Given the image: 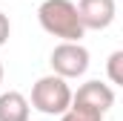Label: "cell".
Returning <instances> with one entry per match:
<instances>
[{"instance_id": "1", "label": "cell", "mask_w": 123, "mask_h": 121, "mask_svg": "<svg viewBox=\"0 0 123 121\" xmlns=\"http://www.w3.org/2000/svg\"><path fill=\"white\" fill-rule=\"evenodd\" d=\"M37 20L43 32H49L52 38H60V43H80V38L86 35L77 6L72 0H43L37 9Z\"/></svg>"}, {"instance_id": "2", "label": "cell", "mask_w": 123, "mask_h": 121, "mask_svg": "<svg viewBox=\"0 0 123 121\" xmlns=\"http://www.w3.org/2000/svg\"><path fill=\"white\" fill-rule=\"evenodd\" d=\"M72 104V87L57 75H43L31 87V101L29 107L43 113V115H63Z\"/></svg>"}, {"instance_id": "3", "label": "cell", "mask_w": 123, "mask_h": 121, "mask_svg": "<svg viewBox=\"0 0 123 121\" xmlns=\"http://www.w3.org/2000/svg\"><path fill=\"white\" fill-rule=\"evenodd\" d=\"M49 63H52V75L63 81L80 78L89 69V49L83 43H57L49 55Z\"/></svg>"}, {"instance_id": "4", "label": "cell", "mask_w": 123, "mask_h": 121, "mask_svg": "<svg viewBox=\"0 0 123 121\" xmlns=\"http://www.w3.org/2000/svg\"><path fill=\"white\" fill-rule=\"evenodd\" d=\"M74 6H77V15H80L83 29H94V32L109 29L112 20H115V15H117L115 0H80Z\"/></svg>"}, {"instance_id": "5", "label": "cell", "mask_w": 123, "mask_h": 121, "mask_svg": "<svg viewBox=\"0 0 123 121\" xmlns=\"http://www.w3.org/2000/svg\"><path fill=\"white\" fill-rule=\"evenodd\" d=\"M72 101H80V104H89L94 110H100L103 115L112 110L115 104V90L103 81H86L77 92H72Z\"/></svg>"}, {"instance_id": "6", "label": "cell", "mask_w": 123, "mask_h": 121, "mask_svg": "<svg viewBox=\"0 0 123 121\" xmlns=\"http://www.w3.org/2000/svg\"><path fill=\"white\" fill-rule=\"evenodd\" d=\"M31 107L29 98L17 90L0 92V121H29Z\"/></svg>"}, {"instance_id": "7", "label": "cell", "mask_w": 123, "mask_h": 121, "mask_svg": "<svg viewBox=\"0 0 123 121\" xmlns=\"http://www.w3.org/2000/svg\"><path fill=\"white\" fill-rule=\"evenodd\" d=\"M106 115L100 113V110H94L89 104H80V101H72L69 104V110L60 115V121H103Z\"/></svg>"}, {"instance_id": "8", "label": "cell", "mask_w": 123, "mask_h": 121, "mask_svg": "<svg viewBox=\"0 0 123 121\" xmlns=\"http://www.w3.org/2000/svg\"><path fill=\"white\" fill-rule=\"evenodd\" d=\"M106 72H109V87L115 84V87H120L123 84V52H112L109 60H106Z\"/></svg>"}, {"instance_id": "9", "label": "cell", "mask_w": 123, "mask_h": 121, "mask_svg": "<svg viewBox=\"0 0 123 121\" xmlns=\"http://www.w3.org/2000/svg\"><path fill=\"white\" fill-rule=\"evenodd\" d=\"M9 35H12V23H9V17L0 12V46L9 40Z\"/></svg>"}, {"instance_id": "10", "label": "cell", "mask_w": 123, "mask_h": 121, "mask_svg": "<svg viewBox=\"0 0 123 121\" xmlns=\"http://www.w3.org/2000/svg\"><path fill=\"white\" fill-rule=\"evenodd\" d=\"M0 84H3V63H0Z\"/></svg>"}]
</instances>
